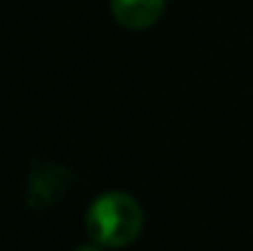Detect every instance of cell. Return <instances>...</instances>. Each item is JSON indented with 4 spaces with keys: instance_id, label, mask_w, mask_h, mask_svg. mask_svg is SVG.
<instances>
[{
    "instance_id": "1",
    "label": "cell",
    "mask_w": 253,
    "mask_h": 251,
    "mask_svg": "<svg viewBox=\"0 0 253 251\" xmlns=\"http://www.w3.org/2000/svg\"><path fill=\"white\" fill-rule=\"evenodd\" d=\"M145 224V214L140 202L121 190H111L98 195L86 212V232L88 237L106 249H121L133 244Z\"/></svg>"
},
{
    "instance_id": "2",
    "label": "cell",
    "mask_w": 253,
    "mask_h": 251,
    "mask_svg": "<svg viewBox=\"0 0 253 251\" xmlns=\"http://www.w3.org/2000/svg\"><path fill=\"white\" fill-rule=\"evenodd\" d=\"M74 175L62 165L54 163H37L27 177V204L35 212L54 207L72 185Z\"/></svg>"
},
{
    "instance_id": "3",
    "label": "cell",
    "mask_w": 253,
    "mask_h": 251,
    "mask_svg": "<svg viewBox=\"0 0 253 251\" xmlns=\"http://www.w3.org/2000/svg\"><path fill=\"white\" fill-rule=\"evenodd\" d=\"M165 2L168 0H111V15L126 30H148L163 17Z\"/></svg>"
},
{
    "instance_id": "4",
    "label": "cell",
    "mask_w": 253,
    "mask_h": 251,
    "mask_svg": "<svg viewBox=\"0 0 253 251\" xmlns=\"http://www.w3.org/2000/svg\"><path fill=\"white\" fill-rule=\"evenodd\" d=\"M74 251H103L101 247H93V244H84V247H79V249H74Z\"/></svg>"
}]
</instances>
